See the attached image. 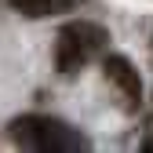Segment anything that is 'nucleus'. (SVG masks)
Wrapping results in <instances>:
<instances>
[{"mask_svg":"<svg viewBox=\"0 0 153 153\" xmlns=\"http://www.w3.org/2000/svg\"><path fill=\"white\" fill-rule=\"evenodd\" d=\"M109 44V33L99 22H88V18H76L66 22L55 36V73L59 76H73L80 73L88 62H95Z\"/></svg>","mask_w":153,"mask_h":153,"instance_id":"f257e3e1","label":"nucleus"},{"mask_svg":"<svg viewBox=\"0 0 153 153\" xmlns=\"http://www.w3.org/2000/svg\"><path fill=\"white\" fill-rule=\"evenodd\" d=\"M7 135L22 146V149H36V153H51V149H88L91 142L80 135L76 128H69L59 117H44V113H26V117H15Z\"/></svg>","mask_w":153,"mask_h":153,"instance_id":"f03ea898","label":"nucleus"},{"mask_svg":"<svg viewBox=\"0 0 153 153\" xmlns=\"http://www.w3.org/2000/svg\"><path fill=\"white\" fill-rule=\"evenodd\" d=\"M102 73L113 84V91H117V99H120L124 109H139L142 106V80H139L135 66H131L124 55H106L102 59Z\"/></svg>","mask_w":153,"mask_h":153,"instance_id":"7ed1b4c3","label":"nucleus"},{"mask_svg":"<svg viewBox=\"0 0 153 153\" xmlns=\"http://www.w3.org/2000/svg\"><path fill=\"white\" fill-rule=\"evenodd\" d=\"M73 4V0H11V7L26 18H48V15H59Z\"/></svg>","mask_w":153,"mask_h":153,"instance_id":"20e7f679","label":"nucleus"},{"mask_svg":"<svg viewBox=\"0 0 153 153\" xmlns=\"http://www.w3.org/2000/svg\"><path fill=\"white\" fill-rule=\"evenodd\" d=\"M142 149H146V153H153V135H146V139H142Z\"/></svg>","mask_w":153,"mask_h":153,"instance_id":"39448f33","label":"nucleus"}]
</instances>
